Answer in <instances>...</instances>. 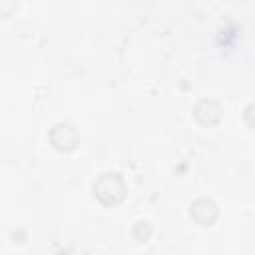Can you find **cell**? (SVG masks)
Wrapping results in <instances>:
<instances>
[{
    "instance_id": "obj_1",
    "label": "cell",
    "mask_w": 255,
    "mask_h": 255,
    "mask_svg": "<svg viewBox=\"0 0 255 255\" xmlns=\"http://www.w3.org/2000/svg\"><path fill=\"white\" fill-rule=\"evenodd\" d=\"M92 191H94V197H96L102 205L114 207V205H118V203L126 197L128 185H126L124 177H122L118 171H106V173H102V175L94 181Z\"/></svg>"
},
{
    "instance_id": "obj_2",
    "label": "cell",
    "mask_w": 255,
    "mask_h": 255,
    "mask_svg": "<svg viewBox=\"0 0 255 255\" xmlns=\"http://www.w3.org/2000/svg\"><path fill=\"white\" fill-rule=\"evenodd\" d=\"M50 143L62 151V153H70L78 147L80 143V133L74 128V124L70 122H60L50 129Z\"/></svg>"
},
{
    "instance_id": "obj_3",
    "label": "cell",
    "mask_w": 255,
    "mask_h": 255,
    "mask_svg": "<svg viewBox=\"0 0 255 255\" xmlns=\"http://www.w3.org/2000/svg\"><path fill=\"white\" fill-rule=\"evenodd\" d=\"M193 116L195 120L201 124V126H215L221 116H223V108L217 100H211V98H201L195 106H193Z\"/></svg>"
},
{
    "instance_id": "obj_4",
    "label": "cell",
    "mask_w": 255,
    "mask_h": 255,
    "mask_svg": "<svg viewBox=\"0 0 255 255\" xmlns=\"http://www.w3.org/2000/svg\"><path fill=\"white\" fill-rule=\"evenodd\" d=\"M217 213H219L217 203H215L213 199H209V197H199V199H195V201L191 203V209H189L191 219H193L197 225H201V227L213 225V221L217 219Z\"/></svg>"
},
{
    "instance_id": "obj_5",
    "label": "cell",
    "mask_w": 255,
    "mask_h": 255,
    "mask_svg": "<svg viewBox=\"0 0 255 255\" xmlns=\"http://www.w3.org/2000/svg\"><path fill=\"white\" fill-rule=\"evenodd\" d=\"M151 231H153L151 223L145 221V219H139V221H135V225H133V229H131V237H133L135 241L143 243V241H147V239L151 237Z\"/></svg>"
},
{
    "instance_id": "obj_6",
    "label": "cell",
    "mask_w": 255,
    "mask_h": 255,
    "mask_svg": "<svg viewBox=\"0 0 255 255\" xmlns=\"http://www.w3.org/2000/svg\"><path fill=\"white\" fill-rule=\"evenodd\" d=\"M243 122L249 128H255V104H247L243 108Z\"/></svg>"
}]
</instances>
